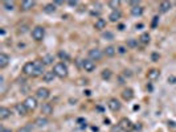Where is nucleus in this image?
<instances>
[{"label":"nucleus","instance_id":"4","mask_svg":"<svg viewBox=\"0 0 176 132\" xmlns=\"http://www.w3.org/2000/svg\"><path fill=\"white\" fill-rule=\"evenodd\" d=\"M23 103L25 104V107L28 111H35V110L37 108V104H38L37 98H35V97H27Z\"/></svg>","mask_w":176,"mask_h":132},{"label":"nucleus","instance_id":"39","mask_svg":"<svg viewBox=\"0 0 176 132\" xmlns=\"http://www.w3.org/2000/svg\"><path fill=\"white\" fill-rule=\"evenodd\" d=\"M68 4L70 5V7H76V5L78 4V2H76V0H74V2H71V0H70V2H68Z\"/></svg>","mask_w":176,"mask_h":132},{"label":"nucleus","instance_id":"25","mask_svg":"<svg viewBox=\"0 0 176 132\" xmlns=\"http://www.w3.org/2000/svg\"><path fill=\"white\" fill-rule=\"evenodd\" d=\"M139 42H140V44H143V45H147V44L150 42V35H148L147 32L142 33L140 37H139Z\"/></svg>","mask_w":176,"mask_h":132},{"label":"nucleus","instance_id":"44","mask_svg":"<svg viewBox=\"0 0 176 132\" xmlns=\"http://www.w3.org/2000/svg\"><path fill=\"white\" fill-rule=\"evenodd\" d=\"M123 29H125V25L120 24V25H119V31H123Z\"/></svg>","mask_w":176,"mask_h":132},{"label":"nucleus","instance_id":"7","mask_svg":"<svg viewBox=\"0 0 176 132\" xmlns=\"http://www.w3.org/2000/svg\"><path fill=\"white\" fill-rule=\"evenodd\" d=\"M82 68H84V70L87 71V73H91V71L95 70V64H94V61H91L90 58H86L82 61Z\"/></svg>","mask_w":176,"mask_h":132},{"label":"nucleus","instance_id":"23","mask_svg":"<svg viewBox=\"0 0 176 132\" xmlns=\"http://www.w3.org/2000/svg\"><path fill=\"white\" fill-rule=\"evenodd\" d=\"M94 28H95L97 31L105 29V28H106V20H105V19H97L95 24H94Z\"/></svg>","mask_w":176,"mask_h":132},{"label":"nucleus","instance_id":"40","mask_svg":"<svg viewBox=\"0 0 176 132\" xmlns=\"http://www.w3.org/2000/svg\"><path fill=\"white\" fill-rule=\"evenodd\" d=\"M130 4H131V8H133V7H136V5H139V2H130Z\"/></svg>","mask_w":176,"mask_h":132},{"label":"nucleus","instance_id":"5","mask_svg":"<svg viewBox=\"0 0 176 132\" xmlns=\"http://www.w3.org/2000/svg\"><path fill=\"white\" fill-rule=\"evenodd\" d=\"M51 97V91L46 87H40V89H37L36 91V98L41 99V101H46V99Z\"/></svg>","mask_w":176,"mask_h":132},{"label":"nucleus","instance_id":"27","mask_svg":"<svg viewBox=\"0 0 176 132\" xmlns=\"http://www.w3.org/2000/svg\"><path fill=\"white\" fill-rule=\"evenodd\" d=\"M56 5H54L53 3H51V4H46L45 7H44V12L45 13H54L56 12Z\"/></svg>","mask_w":176,"mask_h":132},{"label":"nucleus","instance_id":"22","mask_svg":"<svg viewBox=\"0 0 176 132\" xmlns=\"http://www.w3.org/2000/svg\"><path fill=\"white\" fill-rule=\"evenodd\" d=\"M143 11H144V9H143L142 5H136V7L131 8V15L135 16V17H139V16L143 15Z\"/></svg>","mask_w":176,"mask_h":132},{"label":"nucleus","instance_id":"42","mask_svg":"<svg viewBox=\"0 0 176 132\" xmlns=\"http://www.w3.org/2000/svg\"><path fill=\"white\" fill-rule=\"evenodd\" d=\"M168 125H171V127H176V124L174 122H168Z\"/></svg>","mask_w":176,"mask_h":132},{"label":"nucleus","instance_id":"33","mask_svg":"<svg viewBox=\"0 0 176 132\" xmlns=\"http://www.w3.org/2000/svg\"><path fill=\"white\" fill-rule=\"evenodd\" d=\"M102 37L105 38V40H109V41H111L113 38H114V35L111 32H105V33H102Z\"/></svg>","mask_w":176,"mask_h":132},{"label":"nucleus","instance_id":"35","mask_svg":"<svg viewBox=\"0 0 176 132\" xmlns=\"http://www.w3.org/2000/svg\"><path fill=\"white\" fill-rule=\"evenodd\" d=\"M158 21H159V16H154V20H152V24H151L152 28H156Z\"/></svg>","mask_w":176,"mask_h":132},{"label":"nucleus","instance_id":"10","mask_svg":"<svg viewBox=\"0 0 176 132\" xmlns=\"http://www.w3.org/2000/svg\"><path fill=\"white\" fill-rule=\"evenodd\" d=\"M23 73L25 75H32L33 77V74H35V62H27L23 66Z\"/></svg>","mask_w":176,"mask_h":132},{"label":"nucleus","instance_id":"2","mask_svg":"<svg viewBox=\"0 0 176 132\" xmlns=\"http://www.w3.org/2000/svg\"><path fill=\"white\" fill-rule=\"evenodd\" d=\"M53 71H54V74H56V77H58V78L64 79V78H66L68 77V66L64 62H58V64L54 65Z\"/></svg>","mask_w":176,"mask_h":132},{"label":"nucleus","instance_id":"32","mask_svg":"<svg viewBox=\"0 0 176 132\" xmlns=\"http://www.w3.org/2000/svg\"><path fill=\"white\" fill-rule=\"evenodd\" d=\"M117 53L120 54V56H123V54L127 53V46H125V45H119V46H117Z\"/></svg>","mask_w":176,"mask_h":132},{"label":"nucleus","instance_id":"34","mask_svg":"<svg viewBox=\"0 0 176 132\" xmlns=\"http://www.w3.org/2000/svg\"><path fill=\"white\" fill-rule=\"evenodd\" d=\"M138 42H139V40H134V38H131V40H129L127 45H129L130 48H135L136 45H138Z\"/></svg>","mask_w":176,"mask_h":132},{"label":"nucleus","instance_id":"26","mask_svg":"<svg viewBox=\"0 0 176 132\" xmlns=\"http://www.w3.org/2000/svg\"><path fill=\"white\" fill-rule=\"evenodd\" d=\"M53 61H54V56H53V54H45L44 58H42L44 65H52Z\"/></svg>","mask_w":176,"mask_h":132},{"label":"nucleus","instance_id":"9","mask_svg":"<svg viewBox=\"0 0 176 132\" xmlns=\"http://www.w3.org/2000/svg\"><path fill=\"white\" fill-rule=\"evenodd\" d=\"M107 107L111 110V111H119L120 107H122V104H120V102L118 101V99H115V98H111L110 101L107 102Z\"/></svg>","mask_w":176,"mask_h":132},{"label":"nucleus","instance_id":"19","mask_svg":"<svg viewBox=\"0 0 176 132\" xmlns=\"http://www.w3.org/2000/svg\"><path fill=\"white\" fill-rule=\"evenodd\" d=\"M122 98L125 99V101H131V99L134 98V91L133 89H125L122 91Z\"/></svg>","mask_w":176,"mask_h":132},{"label":"nucleus","instance_id":"6","mask_svg":"<svg viewBox=\"0 0 176 132\" xmlns=\"http://www.w3.org/2000/svg\"><path fill=\"white\" fill-rule=\"evenodd\" d=\"M44 68H45V65H44L42 61H40V59L35 61V74H33V77H40V75L45 74V71H44Z\"/></svg>","mask_w":176,"mask_h":132},{"label":"nucleus","instance_id":"24","mask_svg":"<svg viewBox=\"0 0 176 132\" xmlns=\"http://www.w3.org/2000/svg\"><path fill=\"white\" fill-rule=\"evenodd\" d=\"M103 53H105L107 57H114L115 54H117V48H115V46H111V45H110V46H106V48H105V50H103Z\"/></svg>","mask_w":176,"mask_h":132},{"label":"nucleus","instance_id":"13","mask_svg":"<svg viewBox=\"0 0 176 132\" xmlns=\"http://www.w3.org/2000/svg\"><path fill=\"white\" fill-rule=\"evenodd\" d=\"M159 77H160V70L159 69H151L147 73V78L150 81H156V79H159Z\"/></svg>","mask_w":176,"mask_h":132},{"label":"nucleus","instance_id":"8","mask_svg":"<svg viewBox=\"0 0 176 132\" xmlns=\"http://www.w3.org/2000/svg\"><path fill=\"white\" fill-rule=\"evenodd\" d=\"M102 56H103V53L98 48H94V49H91V50H89V58L91 61H100Z\"/></svg>","mask_w":176,"mask_h":132},{"label":"nucleus","instance_id":"11","mask_svg":"<svg viewBox=\"0 0 176 132\" xmlns=\"http://www.w3.org/2000/svg\"><path fill=\"white\" fill-rule=\"evenodd\" d=\"M41 114L44 116H49V115L53 114V106L51 103H44L41 106Z\"/></svg>","mask_w":176,"mask_h":132},{"label":"nucleus","instance_id":"15","mask_svg":"<svg viewBox=\"0 0 176 132\" xmlns=\"http://www.w3.org/2000/svg\"><path fill=\"white\" fill-rule=\"evenodd\" d=\"M33 124L38 128H42V127H45V125L48 124V119H46V116H38V118H36Z\"/></svg>","mask_w":176,"mask_h":132},{"label":"nucleus","instance_id":"21","mask_svg":"<svg viewBox=\"0 0 176 132\" xmlns=\"http://www.w3.org/2000/svg\"><path fill=\"white\" fill-rule=\"evenodd\" d=\"M54 78H56V74H54V71H45V74L42 75V79L44 82H53Z\"/></svg>","mask_w":176,"mask_h":132},{"label":"nucleus","instance_id":"16","mask_svg":"<svg viewBox=\"0 0 176 132\" xmlns=\"http://www.w3.org/2000/svg\"><path fill=\"white\" fill-rule=\"evenodd\" d=\"M9 64V56L5 53H0V69H4Z\"/></svg>","mask_w":176,"mask_h":132},{"label":"nucleus","instance_id":"20","mask_svg":"<svg viewBox=\"0 0 176 132\" xmlns=\"http://www.w3.org/2000/svg\"><path fill=\"white\" fill-rule=\"evenodd\" d=\"M171 8H172V3H169V2H162L160 5H159V9H160L162 13L168 12Z\"/></svg>","mask_w":176,"mask_h":132},{"label":"nucleus","instance_id":"45","mask_svg":"<svg viewBox=\"0 0 176 132\" xmlns=\"http://www.w3.org/2000/svg\"><path fill=\"white\" fill-rule=\"evenodd\" d=\"M85 94H86V95H90V94H91V91H90V90H86V91H85Z\"/></svg>","mask_w":176,"mask_h":132},{"label":"nucleus","instance_id":"41","mask_svg":"<svg viewBox=\"0 0 176 132\" xmlns=\"http://www.w3.org/2000/svg\"><path fill=\"white\" fill-rule=\"evenodd\" d=\"M158 58H159V56H158L156 53H154L152 54V59H154V61H158Z\"/></svg>","mask_w":176,"mask_h":132},{"label":"nucleus","instance_id":"18","mask_svg":"<svg viewBox=\"0 0 176 132\" xmlns=\"http://www.w3.org/2000/svg\"><path fill=\"white\" fill-rule=\"evenodd\" d=\"M11 116V110L7 107H0V120H5Z\"/></svg>","mask_w":176,"mask_h":132},{"label":"nucleus","instance_id":"43","mask_svg":"<svg viewBox=\"0 0 176 132\" xmlns=\"http://www.w3.org/2000/svg\"><path fill=\"white\" fill-rule=\"evenodd\" d=\"M2 132H12V131L8 130V128H3V130H2Z\"/></svg>","mask_w":176,"mask_h":132},{"label":"nucleus","instance_id":"31","mask_svg":"<svg viewBox=\"0 0 176 132\" xmlns=\"http://www.w3.org/2000/svg\"><path fill=\"white\" fill-rule=\"evenodd\" d=\"M119 4H120V2H118V0H110V2H109V7L113 8V11H114V9H118Z\"/></svg>","mask_w":176,"mask_h":132},{"label":"nucleus","instance_id":"1","mask_svg":"<svg viewBox=\"0 0 176 132\" xmlns=\"http://www.w3.org/2000/svg\"><path fill=\"white\" fill-rule=\"evenodd\" d=\"M118 128L123 132H133L135 128V124L129 118H122L118 123Z\"/></svg>","mask_w":176,"mask_h":132},{"label":"nucleus","instance_id":"30","mask_svg":"<svg viewBox=\"0 0 176 132\" xmlns=\"http://www.w3.org/2000/svg\"><path fill=\"white\" fill-rule=\"evenodd\" d=\"M3 7L7 9V11H13L15 9V3L13 2H4L3 3Z\"/></svg>","mask_w":176,"mask_h":132},{"label":"nucleus","instance_id":"28","mask_svg":"<svg viewBox=\"0 0 176 132\" xmlns=\"http://www.w3.org/2000/svg\"><path fill=\"white\" fill-rule=\"evenodd\" d=\"M111 75H113V73H111V70H109V69H105L101 74L102 79H105V81H109L110 78H111Z\"/></svg>","mask_w":176,"mask_h":132},{"label":"nucleus","instance_id":"14","mask_svg":"<svg viewBox=\"0 0 176 132\" xmlns=\"http://www.w3.org/2000/svg\"><path fill=\"white\" fill-rule=\"evenodd\" d=\"M120 16H122L120 11L119 9H114V11H111V13L109 15V20L111 21V23H117V21L120 19Z\"/></svg>","mask_w":176,"mask_h":132},{"label":"nucleus","instance_id":"29","mask_svg":"<svg viewBox=\"0 0 176 132\" xmlns=\"http://www.w3.org/2000/svg\"><path fill=\"white\" fill-rule=\"evenodd\" d=\"M58 57L62 59V61H68V59L70 58V56H69V53L66 52V50H60L58 52Z\"/></svg>","mask_w":176,"mask_h":132},{"label":"nucleus","instance_id":"37","mask_svg":"<svg viewBox=\"0 0 176 132\" xmlns=\"http://www.w3.org/2000/svg\"><path fill=\"white\" fill-rule=\"evenodd\" d=\"M168 82L169 83H176V77H168Z\"/></svg>","mask_w":176,"mask_h":132},{"label":"nucleus","instance_id":"3","mask_svg":"<svg viewBox=\"0 0 176 132\" xmlns=\"http://www.w3.org/2000/svg\"><path fill=\"white\" fill-rule=\"evenodd\" d=\"M44 36H45V29L42 28V26H35L33 29H32V37H33L35 41H41Z\"/></svg>","mask_w":176,"mask_h":132},{"label":"nucleus","instance_id":"36","mask_svg":"<svg viewBox=\"0 0 176 132\" xmlns=\"http://www.w3.org/2000/svg\"><path fill=\"white\" fill-rule=\"evenodd\" d=\"M77 123H78V124H81L82 127H84V124L86 125V120H85V119H82V118H80V119H77Z\"/></svg>","mask_w":176,"mask_h":132},{"label":"nucleus","instance_id":"38","mask_svg":"<svg viewBox=\"0 0 176 132\" xmlns=\"http://www.w3.org/2000/svg\"><path fill=\"white\" fill-rule=\"evenodd\" d=\"M17 132H31V131H29V127H23V128H19Z\"/></svg>","mask_w":176,"mask_h":132},{"label":"nucleus","instance_id":"12","mask_svg":"<svg viewBox=\"0 0 176 132\" xmlns=\"http://www.w3.org/2000/svg\"><path fill=\"white\" fill-rule=\"evenodd\" d=\"M15 110H16V112H17L20 116H25L27 112H28V110H27L24 103H16L15 104Z\"/></svg>","mask_w":176,"mask_h":132},{"label":"nucleus","instance_id":"17","mask_svg":"<svg viewBox=\"0 0 176 132\" xmlns=\"http://www.w3.org/2000/svg\"><path fill=\"white\" fill-rule=\"evenodd\" d=\"M35 4H36L35 0H24V2H21V8L24 11H29L35 7Z\"/></svg>","mask_w":176,"mask_h":132}]
</instances>
